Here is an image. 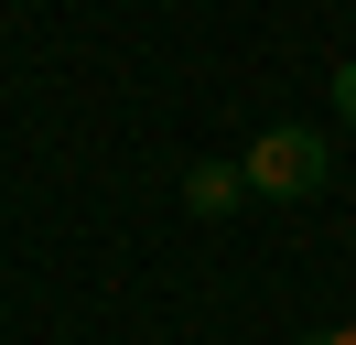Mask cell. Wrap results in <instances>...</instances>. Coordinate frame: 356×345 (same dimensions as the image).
I'll return each mask as SVG.
<instances>
[{"mask_svg":"<svg viewBox=\"0 0 356 345\" xmlns=\"http://www.w3.org/2000/svg\"><path fill=\"white\" fill-rule=\"evenodd\" d=\"M238 172H248V194L302 205V194H324V172H334V162H324V129H291V119H281V129H259V141H248V162H238Z\"/></svg>","mask_w":356,"mask_h":345,"instance_id":"cell-1","label":"cell"},{"mask_svg":"<svg viewBox=\"0 0 356 345\" xmlns=\"http://www.w3.org/2000/svg\"><path fill=\"white\" fill-rule=\"evenodd\" d=\"M238 194H248V172H238V162H195V172H184V216H227Z\"/></svg>","mask_w":356,"mask_h":345,"instance_id":"cell-2","label":"cell"},{"mask_svg":"<svg viewBox=\"0 0 356 345\" xmlns=\"http://www.w3.org/2000/svg\"><path fill=\"white\" fill-rule=\"evenodd\" d=\"M334 119H356V54L334 65Z\"/></svg>","mask_w":356,"mask_h":345,"instance_id":"cell-3","label":"cell"},{"mask_svg":"<svg viewBox=\"0 0 356 345\" xmlns=\"http://www.w3.org/2000/svg\"><path fill=\"white\" fill-rule=\"evenodd\" d=\"M302 345H356V323H324V335H302Z\"/></svg>","mask_w":356,"mask_h":345,"instance_id":"cell-4","label":"cell"}]
</instances>
